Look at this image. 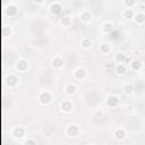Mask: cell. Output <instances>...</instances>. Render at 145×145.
<instances>
[{
	"instance_id": "cell-10",
	"label": "cell",
	"mask_w": 145,
	"mask_h": 145,
	"mask_svg": "<svg viewBox=\"0 0 145 145\" xmlns=\"http://www.w3.org/2000/svg\"><path fill=\"white\" fill-rule=\"evenodd\" d=\"M75 92H76V87L73 85V84H69V85H67V87H66V93H67L68 95H73Z\"/></svg>"
},
{
	"instance_id": "cell-7",
	"label": "cell",
	"mask_w": 145,
	"mask_h": 145,
	"mask_svg": "<svg viewBox=\"0 0 145 145\" xmlns=\"http://www.w3.org/2000/svg\"><path fill=\"white\" fill-rule=\"evenodd\" d=\"M107 103L109 107H116V105L118 104V97L117 96H110L109 99H108Z\"/></svg>"
},
{
	"instance_id": "cell-6",
	"label": "cell",
	"mask_w": 145,
	"mask_h": 145,
	"mask_svg": "<svg viewBox=\"0 0 145 145\" xmlns=\"http://www.w3.org/2000/svg\"><path fill=\"white\" fill-rule=\"evenodd\" d=\"M61 6H60L59 4H53L51 6V12H52V14H54V15H57V14H60L61 13Z\"/></svg>"
},
{
	"instance_id": "cell-20",
	"label": "cell",
	"mask_w": 145,
	"mask_h": 145,
	"mask_svg": "<svg viewBox=\"0 0 145 145\" xmlns=\"http://www.w3.org/2000/svg\"><path fill=\"white\" fill-rule=\"evenodd\" d=\"M17 13V9H16V7H14V6H10L9 8H8V14L9 15H15Z\"/></svg>"
},
{
	"instance_id": "cell-9",
	"label": "cell",
	"mask_w": 145,
	"mask_h": 145,
	"mask_svg": "<svg viewBox=\"0 0 145 145\" xmlns=\"http://www.w3.org/2000/svg\"><path fill=\"white\" fill-rule=\"evenodd\" d=\"M125 136H126V134H125V131H124L122 129H118V130L115 131V137H116V138L124 139V138H125Z\"/></svg>"
},
{
	"instance_id": "cell-2",
	"label": "cell",
	"mask_w": 145,
	"mask_h": 145,
	"mask_svg": "<svg viewBox=\"0 0 145 145\" xmlns=\"http://www.w3.org/2000/svg\"><path fill=\"white\" fill-rule=\"evenodd\" d=\"M16 67H17L18 70H20V72H24V70L27 69L28 62L26 61V60H24V59H20V60H18V61H17Z\"/></svg>"
},
{
	"instance_id": "cell-11",
	"label": "cell",
	"mask_w": 145,
	"mask_h": 145,
	"mask_svg": "<svg viewBox=\"0 0 145 145\" xmlns=\"http://www.w3.org/2000/svg\"><path fill=\"white\" fill-rule=\"evenodd\" d=\"M135 19H136V22H137V23L142 24V23H144V22H145V15H144V14H136Z\"/></svg>"
},
{
	"instance_id": "cell-1",
	"label": "cell",
	"mask_w": 145,
	"mask_h": 145,
	"mask_svg": "<svg viewBox=\"0 0 145 145\" xmlns=\"http://www.w3.org/2000/svg\"><path fill=\"white\" fill-rule=\"evenodd\" d=\"M39 100H40V102L42 104H47L51 101V95H50L48 92H42L40 94V96H39Z\"/></svg>"
},
{
	"instance_id": "cell-4",
	"label": "cell",
	"mask_w": 145,
	"mask_h": 145,
	"mask_svg": "<svg viewBox=\"0 0 145 145\" xmlns=\"http://www.w3.org/2000/svg\"><path fill=\"white\" fill-rule=\"evenodd\" d=\"M86 75L85 73V69H83V68H78V69H76L75 72V77L77 78V80H82V78H84Z\"/></svg>"
},
{
	"instance_id": "cell-23",
	"label": "cell",
	"mask_w": 145,
	"mask_h": 145,
	"mask_svg": "<svg viewBox=\"0 0 145 145\" xmlns=\"http://www.w3.org/2000/svg\"><path fill=\"white\" fill-rule=\"evenodd\" d=\"M134 4H135V0H125V5L127 6H133Z\"/></svg>"
},
{
	"instance_id": "cell-15",
	"label": "cell",
	"mask_w": 145,
	"mask_h": 145,
	"mask_svg": "<svg viewBox=\"0 0 145 145\" xmlns=\"http://www.w3.org/2000/svg\"><path fill=\"white\" fill-rule=\"evenodd\" d=\"M115 59L117 60L118 62H121L126 59V56H125V53H122V52H119V53H117V56H116Z\"/></svg>"
},
{
	"instance_id": "cell-19",
	"label": "cell",
	"mask_w": 145,
	"mask_h": 145,
	"mask_svg": "<svg viewBox=\"0 0 145 145\" xmlns=\"http://www.w3.org/2000/svg\"><path fill=\"white\" fill-rule=\"evenodd\" d=\"M133 12H131V10L130 9H127V10H126V12H124V16H125L126 18H131V17H133Z\"/></svg>"
},
{
	"instance_id": "cell-13",
	"label": "cell",
	"mask_w": 145,
	"mask_h": 145,
	"mask_svg": "<svg viewBox=\"0 0 145 145\" xmlns=\"http://www.w3.org/2000/svg\"><path fill=\"white\" fill-rule=\"evenodd\" d=\"M91 14H90L88 12H85L82 14V20H84V22H90L91 20Z\"/></svg>"
},
{
	"instance_id": "cell-12",
	"label": "cell",
	"mask_w": 145,
	"mask_h": 145,
	"mask_svg": "<svg viewBox=\"0 0 145 145\" xmlns=\"http://www.w3.org/2000/svg\"><path fill=\"white\" fill-rule=\"evenodd\" d=\"M131 68H133L134 70H136V69H139L141 68V66H142V64H141V61L139 60H134V61H131Z\"/></svg>"
},
{
	"instance_id": "cell-24",
	"label": "cell",
	"mask_w": 145,
	"mask_h": 145,
	"mask_svg": "<svg viewBox=\"0 0 145 145\" xmlns=\"http://www.w3.org/2000/svg\"><path fill=\"white\" fill-rule=\"evenodd\" d=\"M42 1H43V0H34V2H36V4H41Z\"/></svg>"
},
{
	"instance_id": "cell-17",
	"label": "cell",
	"mask_w": 145,
	"mask_h": 145,
	"mask_svg": "<svg viewBox=\"0 0 145 145\" xmlns=\"http://www.w3.org/2000/svg\"><path fill=\"white\" fill-rule=\"evenodd\" d=\"M124 92H125L126 94H130L131 92H133V86L129 85V84L128 85H125L124 86Z\"/></svg>"
},
{
	"instance_id": "cell-8",
	"label": "cell",
	"mask_w": 145,
	"mask_h": 145,
	"mask_svg": "<svg viewBox=\"0 0 145 145\" xmlns=\"http://www.w3.org/2000/svg\"><path fill=\"white\" fill-rule=\"evenodd\" d=\"M62 64H64V61H62L61 58H54V59L52 60V66H53V67H56V68L61 67Z\"/></svg>"
},
{
	"instance_id": "cell-16",
	"label": "cell",
	"mask_w": 145,
	"mask_h": 145,
	"mask_svg": "<svg viewBox=\"0 0 145 145\" xmlns=\"http://www.w3.org/2000/svg\"><path fill=\"white\" fill-rule=\"evenodd\" d=\"M100 50H101L102 53H108V52L110 51V47L108 46V44H102L101 48H100Z\"/></svg>"
},
{
	"instance_id": "cell-5",
	"label": "cell",
	"mask_w": 145,
	"mask_h": 145,
	"mask_svg": "<svg viewBox=\"0 0 145 145\" xmlns=\"http://www.w3.org/2000/svg\"><path fill=\"white\" fill-rule=\"evenodd\" d=\"M61 109L64 110V111H66V112L70 111V110L73 109V104H72V102H69V101H65V102H62V103H61Z\"/></svg>"
},
{
	"instance_id": "cell-3",
	"label": "cell",
	"mask_w": 145,
	"mask_h": 145,
	"mask_svg": "<svg viewBox=\"0 0 145 145\" xmlns=\"http://www.w3.org/2000/svg\"><path fill=\"white\" fill-rule=\"evenodd\" d=\"M78 127L76 125H70L69 127H68V129H67V134L69 136H76L78 134Z\"/></svg>"
},
{
	"instance_id": "cell-22",
	"label": "cell",
	"mask_w": 145,
	"mask_h": 145,
	"mask_svg": "<svg viewBox=\"0 0 145 145\" xmlns=\"http://www.w3.org/2000/svg\"><path fill=\"white\" fill-rule=\"evenodd\" d=\"M69 22H70V19L68 17H65V18H62L61 19V24L62 25H68L69 24Z\"/></svg>"
},
{
	"instance_id": "cell-18",
	"label": "cell",
	"mask_w": 145,
	"mask_h": 145,
	"mask_svg": "<svg viewBox=\"0 0 145 145\" xmlns=\"http://www.w3.org/2000/svg\"><path fill=\"white\" fill-rule=\"evenodd\" d=\"M82 44H83V47L84 48H90V47H91V44H92V42L88 40V39H84L83 41H82Z\"/></svg>"
},
{
	"instance_id": "cell-14",
	"label": "cell",
	"mask_w": 145,
	"mask_h": 145,
	"mask_svg": "<svg viewBox=\"0 0 145 145\" xmlns=\"http://www.w3.org/2000/svg\"><path fill=\"white\" fill-rule=\"evenodd\" d=\"M116 72H117V74H120V75H122V74L126 73V68L124 65H118L117 68H116Z\"/></svg>"
},
{
	"instance_id": "cell-21",
	"label": "cell",
	"mask_w": 145,
	"mask_h": 145,
	"mask_svg": "<svg viewBox=\"0 0 145 145\" xmlns=\"http://www.w3.org/2000/svg\"><path fill=\"white\" fill-rule=\"evenodd\" d=\"M17 82H18V80H17L16 77H15V76H10V81L8 82V83L10 84V85H15Z\"/></svg>"
}]
</instances>
